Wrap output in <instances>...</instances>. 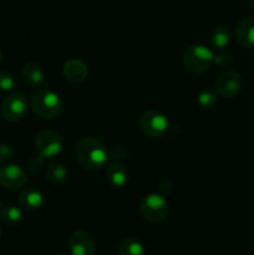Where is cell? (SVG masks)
Segmentation results:
<instances>
[{
  "instance_id": "1",
  "label": "cell",
  "mask_w": 254,
  "mask_h": 255,
  "mask_svg": "<svg viewBox=\"0 0 254 255\" xmlns=\"http://www.w3.org/2000/svg\"><path fill=\"white\" fill-rule=\"evenodd\" d=\"M76 161L85 171L96 172L104 168L110 159L109 151L95 137H84L80 139L75 148Z\"/></svg>"
},
{
  "instance_id": "2",
  "label": "cell",
  "mask_w": 254,
  "mask_h": 255,
  "mask_svg": "<svg viewBox=\"0 0 254 255\" xmlns=\"http://www.w3.org/2000/svg\"><path fill=\"white\" fill-rule=\"evenodd\" d=\"M30 105L34 114L41 119H55L61 115L64 109L59 95L49 87L37 89L32 95Z\"/></svg>"
},
{
  "instance_id": "3",
  "label": "cell",
  "mask_w": 254,
  "mask_h": 255,
  "mask_svg": "<svg viewBox=\"0 0 254 255\" xmlns=\"http://www.w3.org/2000/svg\"><path fill=\"white\" fill-rule=\"evenodd\" d=\"M214 64V55L203 45H192L183 54V65L191 74L201 75L208 71Z\"/></svg>"
},
{
  "instance_id": "4",
  "label": "cell",
  "mask_w": 254,
  "mask_h": 255,
  "mask_svg": "<svg viewBox=\"0 0 254 255\" xmlns=\"http://www.w3.org/2000/svg\"><path fill=\"white\" fill-rule=\"evenodd\" d=\"M139 211L146 221L151 223H159L168 216V202L161 194L151 193L142 199L139 204Z\"/></svg>"
},
{
  "instance_id": "5",
  "label": "cell",
  "mask_w": 254,
  "mask_h": 255,
  "mask_svg": "<svg viewBox=\"0 0 254 255\" xmlns=\"http://www.w3.org/2000/svg\"><path fill=\"white\" fill-rule=\"evenodd\" d=\"M27 112V100L22 92L14 91L7 95L1 102V115L11 122L20 121Z\"/></svg>"
},
{
  "instance_id": "6",
  "label": "cell",
  "mask_w": 254,
  "mask_h": 255,
  "mask_svg": "<svg viewBox=\"0 0 254 255\" xmlns=\"http://www.w3.org/2000/svg\"><path fill=\"white\" fill-rule=\"evenodd\" d=\"M141 128L151 138H162L168 132L169 122L163 114L158 111H147L142 115Z\"/></svg>"
},
{
  "instance_id": "7",
  "label": "cell",
  "mask_w": 254,
  "mask_h": 255,
  "mask_svg": "<svg viewBox=\"0 0 254 255\" xmlns=\"http://www.w3.org/2000/svg\"><path fill=\"white\" fill-rule=\"evenodd\" d=\"M35 147H36L37 154L44 158H52L61 152L62 138L57 132L45 129L37 133L35 138Z\"/></svg>"
},
{
  "instance_id": "8",
  "label": "cell",
  "mask_w": 254,
  "mask_h": 255,
  "mask_svg": "<svg viewBox=\"0 0 254 255\" xmlns=\"http://www.w3.org/2000/svg\"><path fill=\"white\" fill-rule=\"evenodd\" d=\"M27 177L17 164L6 163L0 167V184L6 189H20L26 184Z\"/></svg>"
},
{
  "instance_id": "9",
  "label": "cell",
  "mask_w": 254,
  "mask_h": 255,
  "mask_svg": "<svg viewBox=\"0 0 254 255\" xmlns=\"http://www.w3.org/2000/svg\"><path fill=\"white\" fill-rule=\"evenodd\" d=\"M243 81L237 71H226L217 80V92L226 99H232L241 92Z\"/></svg>"
},
{
  "instance_id": "10",
  "label": "cell",
  "mask_w": 254,
  "mask_h": 255,
  "mask_svg": "<svg viewBox=\"0 0 254 255\" xmlns=\"http://www.w3.org/2000/svg\"><path fill=\"white\" fill-rule=\"evenodd\" d=\"M69 249L71 255H92L95 252L94 237L84 229H77L70 236Z\"/></svg>"
},
{
  "instance_id": "11",
  "label": "cell",
  "mask_w": 254,
  "mask_h": 255,
  "mask_svg": "<svg viewBox=\"0 0 254 255\" xmlns=\"http://www.w3.org/2000/svg\"><path fill=\"white\" fill-rule=\"evenodd\" d=\"M236 39L244 49H251L254 46V19L247 17L237 24Z\"/></svg>"
},
{
  "instance_id": "12",
  "label": "cell",
  "mask_w": 254,
  "mask_h": 255,
  "mask_svg": "<svg viewBox=\"0 0 254 255\" xmlns=\"http://www.w3.org/2000/svg\"><path fill=\"white\" fill-rule=\"evenodd\" d=\"M106 181L114 188H124L128 183V171L121 163L115 162L107 167Z\"/></svg>"
},
{
  "instance_id": "13",
  "label": "cell",
  "mask_w": 254,
  "mask_h": 255,
  "mask_svg": "<svg viewBox=\"0 0 254 255\" xmlns=\"http://www.w3.org/2000/svg\"><path fill=\"white\" fill-rule=\"evenodd\" d=\"M64 75L69 81L77 84V82H82L86 80L87 75H89V70H87V66L84 62L80 61V60L72 59L65 62Z\"/></svg>"
},
{
  "instance_id": "14",
  "label": "cell",
  "mask_w": 254,
  "mask_h": 255,
  "mask_svg": "<svg viewBox=\"0 0 254 255\" xmlns=\"http://www.w3.org/2000/svg\"><path fill=\"white\" fill-rule=\"evenodd\" d=\"M45 203L44 194L34 188L24 189L20 194V204L27 211H37Z\"/></svg>"
},
{
  "instance_id": "15",
  "label": "cell",
  "mask_w": 254,
  "mask_h": 255,
  "mask_svg": "<svg viewBox=\"0 0 254 255\" xmlns=\"http://www.w3.org/2000/svg\"><path fill=\"white\" fill-rule=\"evenodd\" d=\"M21 75L24 81L31 87H39L42 84L45 77L44 69L36 62H27L22 67Z\"/></svg>"
},
{
  "instance_id": "16",
  "label": "cell",
  "mask_w": 254,
  "mask_h": 255,
  "mask_svg": "<svg viewBox=\"0 0 254 255\" xmlns=\"http://www.w3.org/2000/svg\"><path fill=\"white\" fill-rule=\"evenodd\" d=\"M232 35L231 30L227 26H218L214 27L211 32V36H209V41H211V45L214 47V49L222 50L224 47H227L231 42Z\"/></svg>"
},
{
  "instance_id": "17",
  "label": "cell",
  "mask_w": 254,
  "mask_h": 255,
  "mask_svg": "<svg viewBox=\"0 0 254 255\" xmlns=\"http://www.w3.org/2000/svg\"><path fill=\"white\" fill-rule=\"evenodd\" d=\"M67 171L60 162H52L46 167V179L52 184H61L66 181Z\"/></svg>"
},
{
  "instance_id": "18",
  "label": "cell",
  "mask_w": 254,
  "mask_h": 255,
  "mask_svg": "<svg viewBox=\"0 0 254 255\" xmlns=\"http://www.w3.org/2000/svg\"><path fill=\"white\" fill-rule=\"evenodd\" d=\"M1 216L2 222L9 227H16L21 224L24 221V214H22L21 209L16 206H6L1 209Z\"/></svg>"
},
{
  "instance_id": "19",
  "label": "cell",
  "mask_w": 254,
  "mask_h": 255,
  "mask_svg": "<svg viewBox=\"0 0 254 255\" xmlns=\"http://www.w3.org/2000/svg\"><path fill=\"white\" fill-rule=\"evenodd\" d=\"M120 255H143L144 247L141 241L136 238H126L119 246Z\"/></svg>"
},
{
  "instance_id": "20",
  "label": "cell",
  "mask_w": 254,
  "mask_h": 255,
  "mask_svg": "<svg viewBox=\"0 0 254 255\" xmlns=\"http://www.w3.org/2000/svg\"><path fill=\"white\" fill-rule=\"evenodd\" d=\"M217 101H218V92H217V90L207 87V89L202 90L199 92L198 104L203 109H212L217 104Z\"/></svg>"
},
{
  "instance_id": "21",
  "label": "cell",
  "mask_w": 254,
  "mask_h": 255,
  "mask_svg": "<svg viewBox=\"0 0 254 255\" xmlns=\"http://www.w3.org/2000/svg\"><path fill=\"white\" fill-rule=\"evenodd\" d=\"M16 87V80L14 75L6 71H0V90L1 91H11Z\"/></svg>"
},
{
  "instance_id": "22",
  "label": "cell",
  "mask_w": 254,
  "mask_h": 255,
  "mask_svg": "<svg viewBox=\"0 0 254 255\" xmlns=\"http://www.w3.org/2000/svg\"><path fill=\"white\" fill-rule=\"evenodd\" d=\"M234 59L233 55L227 54V52H223V54H219L217 56H214V64L218 67H222V69H226V67H231L233 65Z\"/></svg>"
},
{
  "instance_id": "23",
  "label": "cell",
  "mask_w": 254,
  "mask_h": 255,
  "mask_svg": "<svg viewBox=\"0 0 254 255\" xmlns=\"http://www.w3.org/2000/svg\"><path fill=\"white\" fill-rule=\"evenodd\" d=\"M15 154V149L9 143H0V162L5 163L12 159Z\"/></svg>"
},
{
  "instance_id": "24",
  "label": "cell",
  "mask_w": 254,
  "mask_h": 255,
  "mask_svg": "<svg viewBox=\"0 0 254 255\" xmlns=\"http://www.w3.org/2000/svg\"><path fill=\"white\" fill-rule=\"evenodd\" d=\"M44 157H41L40 154L31 157V158L29 159V163H27L30 171H31L32 173H36V172L41 171L42 167H44Z\"/></svg>"
},
{
  "instance_id": "25",
  "label": "cell",
  "mask_w": 254,
  "mask_h": 255,
  "mask_svg": "<svg viewBox=\"0 0 254 255\" xmlns=\"http://www.w3.org/2000/svg\"><path fill=\"white\" fill-rule=\"evenodd\" d=\"M251 9L254 12V0H251Z\"/></svg>"
},
{
  "instance_id": "26",
  "label": "cell",
  "mask_w": 254,
  "mask_h": 255,
  "mask_svg": "<svg viewBox=\"0 0 254 255\" xmlns=\"http://www.w3.org/2000/svg\"><path fill=\"white\" fill-rule=\"evenodd\" d=\"M1 60H2V55H1V51H0V64H1Z\"/></svg>"
},
{
  "instance_id": "27",
  "label": "cell",
  "mask_w": 254,
  "mask_h": 255,
  "mask_svg": "<svg viewBox=\"0 0 254 255\" xmlns=\"http://www.w3.org/2000/svg\"><path fill=\"white\" fill-rule=\"evenodd\" d=\"M1 209H2V206H1V202H0V213H1Z\"/></svg>"
},
{
  "instance_id": "28",
  "label": "cell",
  "mask_w": 254,
  "mask_h": 255,
  "mask_svg": "<svg viewBox=\"0 0 254 255\" xmlns=\"http://www.w3.org/2000/svg\"><path fill=\"white\" fill-rule=\"evenodd\" d=\"M0 237H1V228H0Z\"/></svg>"
},
{
  "instance_id": "29",
  "label": "cell",
  "mask_w": 254,
  "mask_h": 255,
  "mask_svg": "<svg viewBox=\"0 0 254 255\" xmlns=\"http://www.w3.org/2000/svg\"><path fill=\"white\" fill-rule=\"evenodd\" d=\"M64 255H65V254H64Z\"/></svg>"
}]
</instances>
